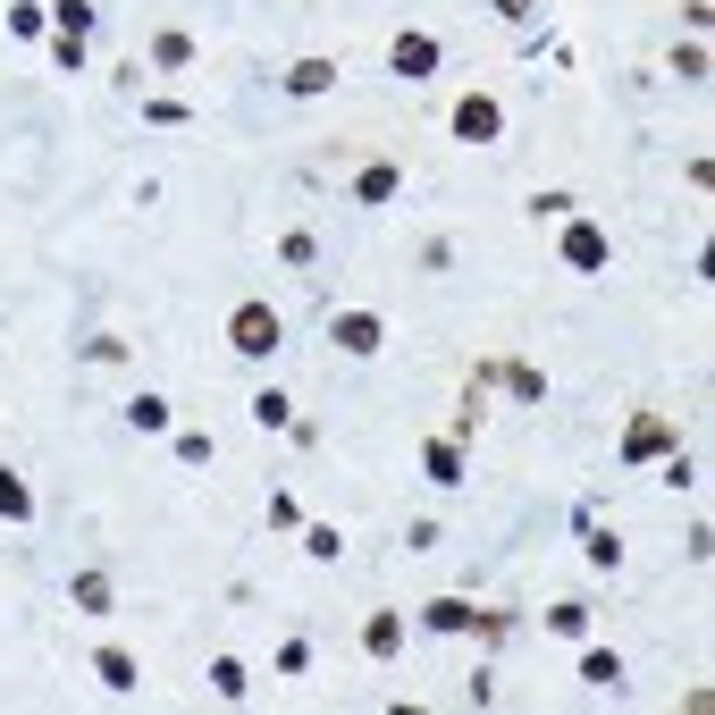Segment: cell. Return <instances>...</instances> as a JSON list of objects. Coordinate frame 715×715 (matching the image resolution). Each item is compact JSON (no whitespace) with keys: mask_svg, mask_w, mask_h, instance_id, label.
Returning <instances> with one entry per match:
<instances>
[{"mask_svg":"<svg viewBox=\"0 0 715 715\" xmlns=\"http://www.w3.org/2000/svg\"><path fill=\"white\" fill-rule=\"evenodd\" d=\"M227 345H236L245 362H270V354L286 345V321H278V303H236V312H227Z\"/></svg>","mask_w":715,"mask_h":715,"instance_id":"obj_1","label":"cell"},{"mask_svg":"<svg viewBox=\"0 0 715 715\" xmlns=\"http://www.w3.org/2000/svg\"><path fill=\"white\" fill-rule=\"evenodd\" d=\"M615 262V245H606L598 219H565V270H606Z\"/></svg>","mask_w":715,"mask_h":715,"instance_id":"obj_2","label":"cell"},{"mask_svg":"<svg viewBox=\"0 0 715 715\" xmlns=\"http://www.w3.org/2000/svg\"><path fill=\"white\" fill-rule=\"evenodd\" d=\"M454 135H463V144H497V135H506V110H497L489 94H463L454 101Z\"/></svg>","mask_w":715,"mask_h":715,"instance_id":"obj_3","label":"cell"},{"mask_svg":"<svg viewBox=\"0 0 715 715\" xmlns=\"http://www.w3.org/2000/svg\"><path fill=\"white\" fill-rule=\"evenodd\" d=\"M665 447H674V421L665 413H640L631 430H623V463H657Z\"/></svg>","mask_w":715,"mask_h":715,"instance_id":"obj_4","label":"cell"},{"mask_svg":"<svg viewBox=\"0 0 715 715\" xmlns=\"http://www.w3.org/2000/svg\"><path fill=\"white\" fill-rule=\"evenodd\" d=\"M329 337H337L345 354H379V345H388V321H379V312H337Z\"/></svg>","mask_w":715,"mask_h":715,"instance_id":"obj_5","label":"cell"},{"mask_svg":"<svg viewBox=\"0 0 715 715\" xmlns=\"http://www.w3.org/2000/svg\"><path fill=\"white\" fill-rule=\"evenodd\" d=\"M337 76H345L337 59H295V68H286V94H295V101H321Z\"/></svg>","mask_w":715,"mask_h":715,"instance_id":"obj_6","label":"cell"},{"mask_svg":"<svg viewBox=\"0 0 715 715\" xmlns=\"http://www.w3.org/2000/svg\"><path fill=\"white\" fill-rule=\"evenodd\" d=\"M421 471H430V489H463V447H454V438H430V447H421Z\"/></svg>","mask_w":715,"mask_h":715,"instance_id":"obj_7","label":"cell"},{"mask_svg":"<svg viewBox=\"0 0 715 715\" xmlns=\"http://www.w3.org/2000/svg\"><path fill=\"white\" fill-rule=\"evenodd\" d=\"M94 674H101V690H118V698L144 690V665H135L127 648H94Z\"/></svg>","mask_w":715,"mask_h":715,"instance_id":"obj_8","label":"cell"},{"mask_svg":"<svg viewBox=\"0 0 715 715\" xmlns=\"http://www.w3.org/2000/svg\"><path fill=\"white\" fill-rule=\"evenodd\" d=\"M395 76H413V85H421V76H438V42L430 35H395Z\"/></svg>","mask_w":715,"mask_h":715,"instance_id":"obj_9","label":"cell"},{"mask_svg":"<svg viewBox=\"0 0 715 715\" xmlns=\"http://www.w3.org/2000/svg\"><path fill=\"white\" fill-rule=\"evenodd\" d=\"M395 186H404V169H395V160H371V169L354 177V203L379 210V203H395Z\"/></svg>","mask_w":715,"mask_h":715,"instance_id":"obj_10","label":"cell"},{"mask_svg":"<svg viewBox=\"0 0 715 715\" xmlns=\"http://www.w3.org/2000/svg\"><path fill=\"white\" fill-rule=\"evenodd\" d=\"M362 648H371L379 665L404 657V615H371V623H362Z\"/></svg>","mask_w":715,"mask_h":715,"instance_id":"obj_11","label":"cell"},{"mask_svg":"<svg viewBox=\"0 0 715 715\" xmlns=\"http://www.w3.org/2000/svg\"><path fill=\"white\" fill-rule=\"evenodd\" d=\"M471 615H480L471 598H430V606H421V623H430V631H447V640H454V631H471Z\"/></svg>","mask_w":715,"mask_h":715,"instance_id":"obj_12","label":"cell"},{"mask_svg":"<svg viewBox=\"0 0 715 715\" xmlns=\"http://www.w3.org/2000/svg\"><path fill=\"white\" fill-rule=\"evenodd\" d=\"M572 522L589 530V565H598V572H615V565H623V539H615V530H598V522H589V506L572 513Z\"/></svg>","mask_w":715,"mask_h":715,"instance_id":"obj_13","label":"cell"},{"mask_svg":"<svg viewBox=\"0 0 715 715\" xmlns=\"http://www.w3.org/2000/svg\"><path fill=\"white\" fill-rule=\"evenodd\" d=\"M0 522H35V489L18 471H0Z\"/></svg>","mask_w":715,"mask_h":715,"instance_id":"obj_14","label":"cell"},{"mask_svg":"<svg viewBox=\"0 0 715 715\" xmlns=\"http://www.w3.org/2000/svg\"><path fill=\"white\" fill-rule=\"evenodd\" d=\"M68 598L85 606V615H110V572H76V581H68Z\"/></svg>","mask_w":715,"mask_h":715,"instance_id":"obj_15","label":"cell"},{"mask_svg":"<svg viewBox=\"0 0 715 715\" xmlns=\"http://www.w3.org/2000/svg\"><path fill=\"white\" fill-rule=\"evenodd\" d=\"M581 682H589V690H615V682H623V657H615V648H589V657H581Z\"/></svg>","mask_w":715,"mask_h":715,"instance_id":"obj_16","label":"cell"},{"mask_svg":"<svg viewBox=\"0 0 715 715\" xmlns=\"http://www.w3.org/2000/svg\"><path fill=\"white\" fill-rule=\"evenodd\" d=\"M127 421H135L144 438H151V430H169V395H151V388H144V395L127 404Z\"/></svg>","mask_w":715,"mask_h":715,"instance_id":"obj_17","label":"cell"},{"mask_svg":"<svg viewBox=\"0 0 715 715\" xmlns=\"http://www.w3.org/2000/svg\"><path fill=\"white\" fill-rule=\"evenodd\" d=\"M303 556H312V565H337V556H345V530L312 522V530H303Z\"/></svg>","mask_w":715,"mask_h":715,"instance_id":"obj_18","label":"cell"},{"mask_svg":"<svg viewBox=\"0 0 715 715\" xmlns=\"http://www.w3.org/2000/svg\"><path fill=\"white\" fill-rule=\"evenodd\" d=\"M547 631H556V640H581V631H589V606H581V598L547 606Z\"/></svg>","mask_w":715,"mask_h":715,"instance_id":"obj_19","label":"cell"},{"mask_svg":"<svg viewBox=\"0 0 715 715\" xmlns=\"http://www.w3.org/2000/svg\"><path fill=\"white\" fill-rule=\"evenodd\" d=\"M253 421H262V430H286V421H295V404H286V388H262V395H253Z\"/></svg>","mask_w":715,"mask_h":715,"instance_id":"obj_20","label":"cell"},{"mask_svg":"<svg viewBox=\"0 0 715 715\" xmlns=\"http://www.w3.org/2000/svg\"><path fill=\"white\" fill-rule=\"evenodd\" d=\"M51 18H59V35H94V0H51Z\"/></svg>","mask_w":715,"mask_h":715,"instance_id":"obj_21","label":"cell"},{"mask_svg":"<svg viewBox=\"0 0 715 715\" xmlns=\"http://www.w3.org/2000/svg\"><path fill=\"white\" fill-rule=\"evenodd\" d=\"M51 68L59 76H85V35H51Z\"/></svg>","mask_w":715,"mask_h":715,"instance_id":"obj_22","label":"cell"},{"mask_svg":"<svg viewBox=\"0 0 715 715\" xmlns=\"http://www.w3.org/2000/svg\"><path fill=\"white\" fill-rule=\"evenodd\" d=\"M186 59H194L186 35H151V68H186Z\"/></svg>","mask_w":715,"mask_h":715,"instance_id":"obj_23","label":"cell"},{"mask_svg":"<svg viewBox=\"0 0 715 715\" xmlns=\"http://www.w3.org/2000/svg\"><path fill=\"white\" fill-rule=\"evenodd\" d=\"M210 690H219V698H245V665H236V657H210Z\"/></svg>","mask_w":715,"mask_h":715,"instance_id":"obj_24","label":"cell"},{"mask_svg":"<svg viewBox=\"0 0 715 715\" xmlns=\"http://www.w3.org/2000/svg\"><path fill=\"white\" fill-rule=\"evenodd\" d=\"M674 76H682V85H707V51H698V42H682V51H674Z\"/></svg>","mask_w":715,"mask_h":715,"instance_id":"obj_25","label":"cell"},{"mask_svg":"<svg viewBox=\"0 0 715 715\" xmlns=\"http://www.w3.org/2000/svg\"><path fill=\"white\" fill-rule=\"evenodd\" d=\"M506 388H513V395H522V404H539V395H547V379H539V371H530V362H513V371H506Z\"/></svg>","mask_w":715,"mask_h":715,"instance_id":"obj_26","label":"cell"},{"mask_svg":"<svg viewBox=\"0 0 715 715\" xmlns=\"http://www.w3.org/2000/svg\"><path fill=\"white\" fill-rule=\"evenodd\" d=\"M177 463L203 471V463H210V430H186V438H177Z\"/></svg>","mask_w":715,"mask_h":715,"instance_id":"obj_27","label":"cell"},{"mask_svg":"<svg viewBox=\"0 0 715 715\" xmlns=\"http://www.w3.org/2000/svg\"><path fill=\"white\" fill-rule=\"evenodd\" d=\"M270 530H303V506H295V497H286V489L270 497Z\"/></svg>","mask_w":715,"mask_h":715,"instance_id":"obj_28","label":"cell"},{"mask_svg":"<svg viewBox=\"0 0 715 715\" xmlns=\"http://www.w3.org/2000/svg\"><path fill=\"white\" fill-rule=\"evenodd\" d=\"M144 118H151V127H186V101L160 94V101H144Z\"/></svg>","mask_w":715,"mask_h":715,"instance_id":"obj_29","label":"cell"},{"mask_svg":"<svg viewBox=\"0 0 715 715\" xmlns=\"http://www.w3.org/2000/svg\"><path fill=\"white\" fill-rule=\"evenodd\" d=\"M530 210H539V219H572V194L547 186V194H530Z\"/></svg>","mask_w":715,"mask_h":715,"instance_id":"obj_30","label":"cell"},{"mask_svg":"<svg viewBox=\"0 0 715 715\" xmlns=\"http://www.w3.org/2000/svg\"><path fill=\"white\" fill-rule=\"evenodd\" d=\"M489 9H497L506 26H530V9H539V0H489Z\"/></svg>","mask_w":715,"mask_h":715,"instance_id":"obj_31","label":"cell"}]
</instances>
